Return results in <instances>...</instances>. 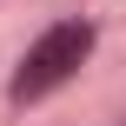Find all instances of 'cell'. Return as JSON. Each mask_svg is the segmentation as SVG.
Here are the masks:
<instances>
[{"label": "cell", "mask_w": 126, "mask_h": 126, "mask_svg": "<svg viewBox=\"0 0 126 126\" xmlns=\"http://www.w3.org/2000/svg\"><path fill=\"white\" fill-rule=\"evenodd\" d=\"M93 53V27L86 20H60V27H47L33 47H27V60H20V73H13V100H40V93H53L60 80H73V66Z\"/></svg>", "instance_id": "1"}]
</instances>
